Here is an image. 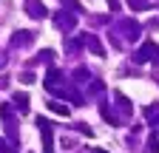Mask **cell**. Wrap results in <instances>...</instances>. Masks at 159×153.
Here are the masks:
<instances>
[{"label": "cell", "mask_w": 159, "mask_h": 153, "mask_svg": "<svg viewBox=\"0 0 159 153\" xmlns=\"http://www.w3.org/2000/svg\"><path fill=\"white\" fill-rule=\"evenodd\" d=\"M14 102H17V108H20V111H26V108H29V97H26V94H17Z\"/></svg>", "instance_id": "2"}, {"label": "cell", "mask_w": 159, "mask_h": 153, "mask_svg": "<svg viewBox=\"0 0 159 153\" xmlns=\"http://www.w3.org/2000/svg\"><path fill=\"white\" fill-rule=\"evenodd\" d=\"M48 108H51V111H57V113H63V116L68 113V108H66V105H60V102H48Z\"/></svg>", "instance_id": "4"}, {"label": "cell", "mask_w": 159, "mask_h": 153, "mask_svg": "<svg viewBox=\"0 0 159 153\" xmlns=\"http://www.w3.org/2000/svg\"><path fill=\"white\" fill-rule=\"evenodd\" d=\"M37 122H40V128H43V142H46V153H54V145H51V130H48L46 119H37Z\"/></svg>", "instance_id": "1"}, {"label": "cell", "mask_w": 159, "mask_h": 153, "mask_svg": "<svg viewBox=\"0 0 159 153\" xmlns=\"http://www.w3.org/2000/svg\"><path fill=\"white\" fill-rule=\"evenodd\" d=\"M29 14H31V17H43L46 11H43V6H40V3H34V6L29 9Z\"/></svg>", "instance_id": "3"}, {"label": "cell", "mask_w": 159, "mask_h": 153, "mask_svg": "<svg viewBox=\"0 0 159 153\" xmlns=\"http://www.w3.org/2000/svg\"><path fill=\"white\" fill-rule=\"evenodd\" d=\"M148 150H151V153H156V150H159V142H156V139H151V142H148Z\"/></svg>", "instance_id": "5"}]
</instances>
